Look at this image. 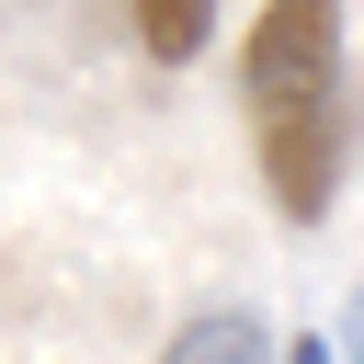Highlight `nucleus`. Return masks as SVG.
<instances>
[{
    "mask_svg": "<svg viewBox=\"0 0 364 364\" xmlns=\"http://www.w3.org/2000/svg\"><path fill=\"white\" fill-rule=\"evenodd\" d=\"M239 102H250V159L284 228H318L353 171V34L341 0H262L239 46Z\"/></svg>",
    "mask_w": 364,
    "mask_h": 364,
    "instance_id": "obj_1",
    "label": "nucleus"
},
{
    "mask_svg": "<svg viewBox=\"0 0 364 364\" xmlns=\"http://www.w3.org/2000/svg\"><path fill=\"white\" fill-rule=\"evenodd\" d=\"M159 364H273V330H262L250 307H193V318L159 341Z\"/></svg>",
    "mask_w": 364,
    "mask_h": 364,
    "instance_id": "obj_2",
    "label": "nucleus"
},
{
    "mask_svg": "<svg viewBox=\"0 0 364 364\" xmlns=\"http://www.w3.org/2000/svg\"><path fill=\"white\" fill-rule=\"evenodd\" d=\"M125 23H136V46L159 68H193L205 34H216V0H125Z\"/></svg>",
    "mask_w": 364,
    "mask_h": 364,
    "instance_id": "obj_3",
    "label": "nucleus"
},
{
    "mask_svg": "<svg viewBox=\"0 0 364 364\" xmlns=\"http://www.w3.org/2000/svg\"><path fill=\"white\" fill-rule=\"evenodd\" d=\"M341 364H364V284H353V307H341Z\"/></svg>",
    "mask_w": 364,
    "mask_h": 364,
    "instance_id": "obj_4",
    "label": "nucleus"
},
{
    "mask_svg": "<svg viewBox=\"0 0 364 364\" xmlns=\"http://www.w3.org/2000/svg\"><path fill=\"white\" fill-rule=\"evenodd\" d=\"M284 364H341V353L330 341H284Z\"/></svg>",
    "mask_w": 364,
    "mask_h": 364,
    "instance_id": "obj_5",
    "label": "nucleus"
}]
</instances>
